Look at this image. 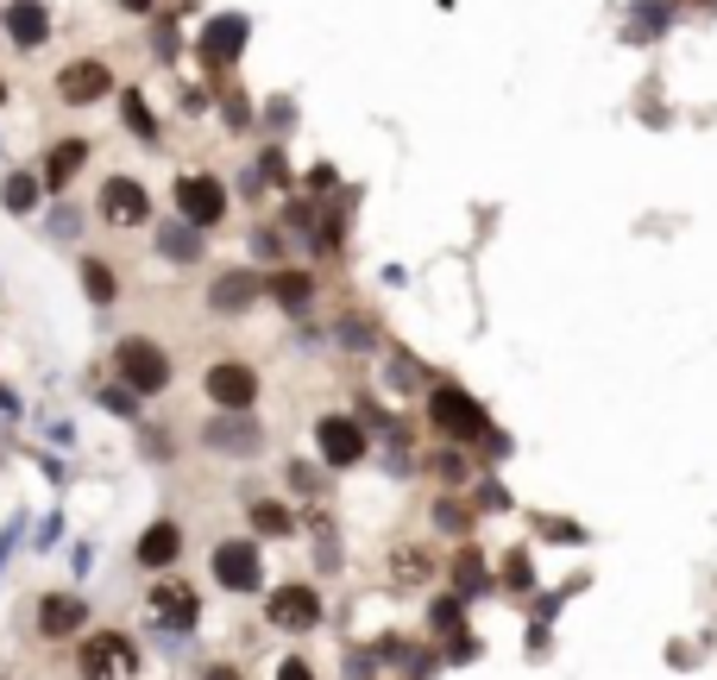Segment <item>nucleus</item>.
Segmentation results:
<instances>
[{
  "label": "nucleus",
  "mask_w": 717,
  "mask_h": 680,
  "mask_svg": "<svg viewBox=\"0 0 717 680\" xmlns=\"http://www.w3.org/2000/svg\"><path fill=\"white\" fill-rule=\"evenodd\" d=\"M82 291H89V303H101V309H107V303L120 296V277L107 272L101 258H82Z\"/></svg>",
  "instance_id": "nucleus-20"
},
{
  "label": "nucleus",
  "mask_w": 717,
  "mask_h": 680,
  "mask_svg": "<svg viewBox=\"0 0 717 680\" xmlns=\"http://www.w3.org/2000/svg\"><path fill=\"white\" fill-rule=\"evenodd\" d=\"M504 580H510V592H529V586H535V567H529V555H510V561H504Z\"/></svg>",
  "instance_id": "nucleus-25"
},
{
  "label": "nucleus",
  "mask_w": 717,
  "mask_h": 680,
  "mask_svg": "<svg viewBox=\"0 0 717 680\" xmlns=\"http://www.w3.org/2000/svg\"><path fill=\"white\" fill-rule=\"evenodd\" d=\"M277 680H315V674H309V661H303V656H290L284 668H277Z\"/></svg>",
  "instance_id": "nucleus-30"
},
{
  "label": "nucleus",
  "mask_w": 717,
  "mask_h": 680,
  "mask_svg": "<svg viewBox=\"0 0 717 680\" xmlns=\"http://www.w3.org/2000/svg\"><path fill=\"white\" fill-rule=\"evenodd\" d=\"M208 397L221 409H253L258 404V372L246 366V359H221V366H208Z\"/></svg>",
  "instance_id": "nucleus-4"
},
{
  "label": "nucleus",
  "mask_w": 717,
  "mask_h": 680,
  "mask_svg": "<svg viewBox=\"0 0 717 680\" xmlns=\"http://www.w3.org/2000/svg\"><path fill=\"white\" fill-rule=\"evenodd\" d=\"M176 548H183V536H176V524H152L145 536H139V567H171Z\"/></svg>",
  "instance_id": "nucleus-16"
},
{
  "label": "nucleus",
  "mask_w": 717,
  "mask_h": 680,
  "mask_svg": "<svg viewBox=\"0 0 717 680\" xmlns=\"http://www.w3.org/2000/svg\"><path fill=\"white\" fill-rule=\"evenodd\" d=\"M114 366H120V378H126L133 390H164L171 385V353L157 347V341H120Z\"/></svg>",
  "instance_id": "nucleus-2"
},
{
  "label": "nucleus",
  "mask_w": 717,
  "mask_h": 680,
  "mask_svg": "<svg viewBox=\"0 0 717 680\" xmlns=\"http://www.w3.org/2000/svg\"><path fill=\"white\" fill-rule=\"evenodd\" d=\"M133 668V642L126 637H89L82 642V674L89 680H114Z\"/></svg>",
  "instance_id": "nucleus-11"
},
{
  "label": "nucleus",
  "mask_w": 717,
  "mask_h": 680,
  "mask_svg": "<svg viewBox=\"0 0 717 680\" xmlns=\"http://www.w3.org/2000/svg\"><path fill=\"white\" fill-rule=\"evenodd\" d=\"M258 574H265V561H258L253 542H221L214 548V580L227 586V592H258Z\"/></svg>",
  "instance_id": "nucleus-7"
},
{
  "label": "nucleus",
  "mask_w": 717,
  "mask_h": 680,
  "mask_svg": "<svg viewBox=\"0 0 717 680\" xmlns=\"http://www.w3.org/2000/svg\"><path fill=\"white\" fill-rule=\"evenodd\" d=\"M265 618H272L277 630H315V623H321V599H315L309 586H277L272 605H265Z\"/></svg>",
  "instance_id": "nucleus-9"
},
{
  "label": "nucleus",
  "mask_w": 717,
  "mask_h": 680,
  "mask_svg": "<svg viewBox=\"0 0 717 680\" xmlns=\"http://www.w3.org/2000/svg\"><path fill=\"white\" fill-rule=\"evenodd\" d=\"M208 447H258L253 423H208Z\"/></svg>",
  "instance_id": "nucleus-22"
},
{
  "label": "nucleus",
  "mask_w": 717,
  "mask_h": 680,
  "mask_svg": "<svg viewBox=\"0 0 717 680\" xmlns=\"http://www.w3.org/2000/svg\"><path fill=\"white\" fill-rule=\"evenodd\" d=\"M82 158H89V145H82V139H63V145H51V158H44V183H51V190H63V183L82 171Z\"/></svg>",
  "instance_id": "nucleus-18"
},
{
  "label": "nucleus",
  "mask_w": 717,
  "mask_h": 680,
  "mask_svg": "<svg viewBox=\"0 0 717 680\" xmlns=\"http://www.w3.org/2000/svg\"><path fill=\"white\" fill-rule=\"evenodd\" d=\"M434 524H441V529H453V536H460V529H465V510H460V505H441V510H434Z\"/></svg>",
  "instance_id": "nucleus-29"
},
{
  "label": "nucleus",
  "mask_w": 717,
  "mask_h": 680,
  "mask_svg": "<svg viewBox=\"0 0 717 680\" xmlns=\"http://www.w3.org/2000/svg\"><path fill=\"white\" fill-rule=\"evenodd\" d=\"M246 39H253V20H246V13H214V20L202 26L195 51H202V63H208V70H227V63L246 51Z\"/></svg>",
  "instance_id": "nucleus-3"
},
{
  "label": "nucleus",
  "mask_w": 717,
  "mask_h": 680,
  "mask_svg": "<svg viewBox=\"0 0 717 680\" xmlns=\"http://www.w3.org/2000/svg\"><path fill=\"white\" fill-rule=\"evenodd\" d=\"M253 296H258V272H227V277H214L208 284V309L214 315H239Z\"/></svg>",
  "instance_id": "nucleus-13"
},
{
  "label": "nucleus",
  "mask_w": 717,
  "mask_h": 680,
  "mask_svg": "<svg viewBox=\"0 0 717 680\" xmlns=\"http://www.w3.org/2000/svg\"><path fill=\"white\" fill-rule=\"evenodd\" d=\"M0 202L13 214H25L32 202H39V176H25V171H7V183H0Z\"/></svg>",
  "instance_id": "nucleus-21"
},
{
  "label": "nucleus",
  "mask_w": 717,
  "mask_h": 680,
  "mask_svg": "<svg viewBox=\"0 0 717 680\" xmlns=\"http://www.w3.org/2000/svg\"><path fill=\"white\" fill-rule=\"evenodd\" d=\"M428 423L441 428L447 442H479L485 435V409H479V397H465L460 385H441L434 397H428Z\"/></svg>",
  "instance_id": "nucleus-1"
},
{
  "label": "nucleus",
  "mask_w": 717,
  "mask_h": 680,
  "mask_svg": "<svg viewBox=\"0 0 717 680\" xmlns=\"http://www.w3.org/2000/svg\"><path fill=\"white\" fill-rule=\"evenodd\" d=\"M272 296H277L290 315H303V309H309V296H315V284H309L303 272H277V277H272Z\"/></svg>",
  "instance_id": "nucleus-19"
},
{
  "label": "nucleus",
  "mask_w": 717,
  "mask_h": 680,
  "mask_svg": "<svg viewBox=\"0 0 717 680\" xmlns=\"http://www.w3.org/2000/svg\"><path fill=\"white\" fill-rule=\"evenodd\" d=\"M7 39L25 44V51H39L51 39V13H44V0H7Z\"/></svg>",
  "instance_id": "nucleus-12"
},
{
  "label": "nucleus",
  "mask_w": 717,
  "mask_h": 680,
  "mask_svg": "<svg viewBox=\"0 0 717 680\" xmlns=\"http://www.w3.org/2000/svg\"><path fill=\"white\" fill-rule=\"evenodd\" d=\"M82 618H89V611H82L76 592H51V599L39 605V630H44V637H76Z\"/></svg>",
  "instance_id": "nucleus-14"
},
{
  "label": "nucleus",
  "mask_w": 717,
  "mask_h": 680,
  "mask_svg": "<svg viewBox=\"0 0 717 680\" xmlns=\"http://www.w3.org/2000/svg\"><path fill=\"white\" fill-rule=\"evenodd\" d=\"M176 209H183L190 227H214V221L227 214V190H221L214 176H183V183H176Z\"/></svg>",
  "instance_id": "nucleus-6"
},
{
  "label": "nucleus",
  "mask_w": 717,
  "mask_h": 680,
  "mask_svg": "<svg viewBox=\"0 0 717 680\" xmlns=\"http://www.w3.org/2000/svg\"><path fill=\"white\" fill-rule=\"evenodd\" d=\"M126 120H133V133H139V139H152V133H157V126H152V114H145V101H139V95H126Z\"/></svg>",
  "instance_id": "nucleus-26"
},
{
  "label": "nucleus",
  "mask_w": 717,
  "mask_h": 680,
  "mask_svg": "<svg viewBox=\"0 0 717 680\" xmlns=\"http://www.w3.org/2000/svg\"><path fill=\"white\" fill-rule=\"evenodd\" d=\"M453 586H460V599H465V592H479V586H485V561H479V555H460V567H453Z\"/></svg>",
  "instance_id": "nucleus-24"
},
{
  "label": "nucleus",
  "mask_w": 717,
  "mask_h": 680,
  "mask_svg": "<svg viewBox=\"0 0 717 680\" xmlns=\"http://www.w3.org/2000/svg\"><path fill=\"white\" fill-rule=\"evenodd\" d=\"M114 89V70L101 58H76V63H63V77H58V95L70 101V108H89V101H101Z\"/></svg>",
  "instance_id": "nucleus-5"
},
{
  "label": "nucleus",
  "mask_w": 717,
  "mask_h": 680,
  "mask_svg": "<svg viewBox=\"0 0 717 680\" xmlns=\"http://www.w3.org/2000/svg\"><path fill=\"white\" fill-rule=\"evenodd\" d=\"M428 618H434V630H453V623H460V599H441Z\"/></svg>",
  "instance_id": "nucleus-27"
},
{
  "label": "nucleus",
  "mask_w": 717,
  "mask_h": 680,
  "mask_svg": "<svg viewBox=\"0 0 717 680\" xmlns=\"http://www.w3.org/2000/svg\"><path fill=\"white\" fill-rule=\"evenodd\" d=\"M315 442H321V460H328V467H359V454H366V428L352 423V416H321Z\"/></svg>",
  "instance_id": "nucleus-8"
},
{
  "label": "nucleus",
  "mask_w": 717,
  "mask_h": 680,
  "mask_svg": "<svg viewBox=\"0 0 717 680\" xmlns=\"http://www.w3.org/2000/svg\"><path fill=\"white\" fill-rule=\"evenodd\" d=\"M120 7H126V13H145V7H152V0H120Z\"/></svg>",
  "instance_id": "nucleus-32"
},
{
  "label": "nucleus",
  "mask_w": 717,
  "mask_h": 680,
  "mask_svg": "<svg viewBox=\"0 0 717 680\" xmlns=\"http://www.w3.org/2000/svg\"><path fill=\"white\" fill-rule=\"evenodd\" d=\"M51 234H58V240H70V234H76V209H58V221H51Z\"/></svg>",
  "instance_id": "nucleus-31"
},
{
  "label": "nucleus",
  "mask_w": 717,
  "mask_h": 680,
  "mask_svg": "<svg viewBox=\"0 0 717 680\" xmlns=\"http://www.w3.org/2000/svg\"><path fill=\"white\" fill-rule=\"evenodd\" d=\"M157 253H171L176 265H195V258H202V240H195L190 221H164V227H157Z\"/></svg>",
  "instance_id": "nucleus-17"
},
{
  "label": "nucleus",
  "mask_w": 717,
  "mask_h": 680,
  "mask_svg": "<svg viewBox=\"0 0 717 680\" xmlns=\"http://www.w3.org/2000/svg\"><path fill=\"white\" fill-rule=\"evenodd\" d=\"M7 542H13V529H7V536H0V561H7Z\"/></svg>",
  "instance_id": "nucleus-34"
},
{
  "label": "nucleus",
  "mask_w": 717,
  "mask_h": 680,
  "mask_svg": "<svg viewBox=\"0 0 717 680\" xmlns=\"http://www.w3.org/2000/svg\"><path fill=\"white\" fill-rule=\"evenodd\" d=\"M152 611L171 623V630H190L195 623V592L190 586H176V580H157L152 586Z\"/></svg>",
  "instance_id": "nucleus-15"
},
{
  "label": "nucleus",
  "mask_w": 717,
  "mask_h": 680,
  "mask_svg": "<svg viewBox=\"0 0 717 680\" xmlns=\"http://www.w3.org/2000/svg\"><path fill=\"white\" fill-rule=\"evenodd\" d=\"M101 214H107L114 227H139V221L152 214V202H145V190H139L133 176H107V183H101Z\"/></svg>",
  "instance_id": "nucleus-10"
},
{
  "label": "nucleus",
  "mask_w": 717,
  "mask_h": 680,
  "mask_svg": "<svg viewBox=\"0 0 717 680\" xmlns=\"http://www.w3.org/2000/svg\"><path fill=\"white\" fill-rule=\"evenodd\" d=\"M0 108H7V82H0Z\"/></svg>",
  "instance_id": "nucleus-35"
},
{
  "label": "nucleus",
  "mask_w": 717,
  "mask_h": 680,
  "mask_svg": "<svg viewBox=\"0 0 717 680\" xmlns=\"http://www.w3.org/2000/svg\"><path fill=\"white\" fill-rule=\"evenodd\" d=\"M253 524H258V536H290V510H284V505H258Z\"/></svg>",
  "instance_id": "nucleus-23"
},
{
  "label": "nucleus",
  "mask_w": 717,
  "mask_h": 680,
  "mask_svg": "<svg viewBox=\"0 0 717 680\" xmlns=\"http://www.w3.org/2000/svg\"><path fill=\"white\" fill-rule=\"evenodd\" d=\"M101 404H107V409H120V416H126V409H133V385H114V390H101Z\"/></svg>",
  "instance_id": "nucleus-28"
},
{
  "label": "nucleus",
  "mask_w": 717,
  "mask_h": 680,
  "mask_svg": "<svg viewBox=\"0 0 717 680\" xmlns=\"http://www.w3.org/2000/svg\"><path fill=\"white\" fill-rule=\"evenodd\" d=\"M208 680H239V674H233V668H208Z\"/></svg>",
  "instance_id": "nucleus-33"
}]
</instances>
